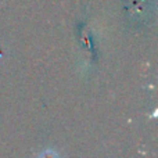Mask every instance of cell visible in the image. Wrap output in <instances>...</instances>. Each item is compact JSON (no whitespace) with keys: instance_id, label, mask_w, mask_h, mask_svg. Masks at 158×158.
I'll return each instance as SVG.
<instances>
[{"instance_id":"cell-1","label":"cell","mask_w":158,"mask_h":158,"mask_svg":"<svg viewBox=\"0 0 158 158\" xmlns=\"http://www.w3.org/2000/svg\"><path fill=\"white\" fill-rule=\"evenodd\" d=\"M40 158H58V157L54 151H44V153L40 156Z\"/></svg>"}]
</instances>
